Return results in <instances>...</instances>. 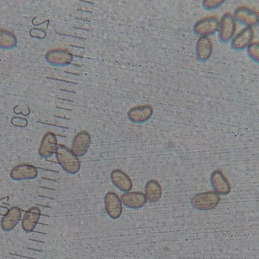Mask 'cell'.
<instances>
[{
	"label": "cell",
	"instance_id": "9c48e42d",
	"mask_svg": "<svg viewBox=\"0 0 259 259\" xmlns=\"http://www.w3.org/2000/svg\"><path fill=\"white\" fill-rule=\"evenodd\" d=\"M254 37V31L250 27H245L242 29L236 35H234L231 40L232 49L235 51H240L244 50L252 44V40Z\"/></svg>",
	"mask_w": 259,
	"mask_h": 259
},
{
	"label": "cell",
	"instance_id": "8992f818",
	"mask_svg": "<svg viewBox=\"0 0 259 259\" xmlns=\"http://www.w3.org/2000/svg\"><path fill=\"white\" fill-rule=\"evenodd\" d=\"M104 204L107 215L112 220L120 218L122 212V202L120 197L115 192H110L105 194Z\"/></svg>",
	"mask_w": 259,
	"mask_h": 259
},
{
	"label": "cell",
	"instance_id": "e0dca14e",
	"mask_svg": "<svg viewBox=\"0 0 259 259\" xmlns=\"http://www.w3.org/2000/svg\"><path fill=\"white\" fill-rule=\"evenodd\" d=\"M212 44L209 37H199L196 44V56L197 60L205 62L212 54Z\"/></svg>",
	"mask_w": 259,
	"mask_h": 259
},
{
	"label": "cell",
	"instance_id": "5b68a950",
	"mask_svg": "<svg viewBox=\"0 0 259 259\" xmlns=\"http://www.w3.org/2000/svg\"><path fill=\"white\" fill-rule=\"evenodd\" d=\"M74 60V56L69 51L64 49H55L48 51L46 54V61L54 66H69Z\"/></svg>",
	"mask_w": 259,
	"mask_h": 259
},
{
	"label": "cell",
	"instance_id": "ffe728a7",
	"mask_svg": "<svg viewBox=\"0 0 259 259\" xmlns=\"http://www.w3.org/2000/svg\"><path fill=\"white\" fill-rule=\"evenodd\" d=\"M18 45V39L10 30L0 28V49L11 50Z\"/></svg>",
	"mask_w": 259,
	"mask_h": 259
},
{
	"label": "cell",
	"instance_id": "6da1fadb",
	"mask_svg": "<svg viewBox=\"0 0 259 259\" xmlns=\"http://www.w3.org/2000/svg\"><path fill=\"white\" fill-rule=\"evenodd\" d=\"M55 153L58 163L66 173L76 175L80 171L81 161L69 148L59 145Z\"/></svg>",
	"mask_w": 259,
	"mask_h": 259
},
{
	"label": "cell",
	"instance_id": "52a82bcc",
	"mask_svg": "<svg viewBox=\"0 0 259 259\" xmlns=\"http://www.w3.org/2000/svg\"><path fill=\"white\" fill-rule=\"evenodd\" d=\"M210 182L214 192L219 195H228L231 193V183L221 170H214L212 172L210 177Z\"/></svg>",
	"mask_w": 259,
	"mask_h": 259
},
{
	"label": "cell",
	"instance_id": "9a60e30c",
	"mask_svg": "<svg viewBox=\"0 0 259 259\" xmlns=\"http://www.w3.org/2000/svg\"><path fill=\"white\" fill-rule=\"evenodd\" d=\"M21 215V210L19 207H13L10 208L0 223L2 230L5 232L13 231L20 222Z\"/></svg>",
	"mask_w": 259,
	"mask_h": 259
},
{
	"label": "cell",
	"instance_id": "7402d4cb",
	"mask_svg": "<svg viewBox=\"0 0 259 259\" xmlns=\"http://www.w3.org/2000/svg\"><path fill=\"white\" fill-rule=\"evenodd\" d=\"M224 3L223 0H204L202 4L204 9L212 10L220 8Z\"/></svg>",
	"mask_w": 259,
	"mask_h": 259
},
{
	"label": "cell",
	"instance_id": "30bf717a",
	"mask_svg": "<svg viewBox=\"0 0 259 259\" xmlns=\"http://www.w3.org/2000/svg\"><path fill=\"white\" fill-rule=\"evenodd\" d=\"M91 136L87 131H81L75 136L72 142L71 151L79 157H83L88 152L91 144Z\"/></svg>",
	"mask_w": 259,
	"mask_h": 259
},
{
	"label": "cell",
	"instance_id": "8fae6325",
	"mask_svg": "<svg viewBox=\"0 0 259 259\" xmlns=\"http://www.w3.org/2000/svg\"><path fill=\"white\" fill-rule=\"evenodd\" d=\"M38 175L36 167L23 163L15 166L10 171V177L14 181L32 180Z\"/></svg>",
	"mask_w": 259,
	"mask_h": 259
},
{
	"label": "cell",
	"instance_id": "ba28073f",
	"mask_svg": "<svg viewBox=\"0 0 259 259\" xmlns=\"http://www.w3.org/2000/svg\"><path fill=\"white\" fill-rule=\"evenodd\" d=\"M233 18L243 25L250 28L255 26L258 23V13L248 7L241 6L236 8Z\"/></svg>",
	"mask_w": 259,
	"mask_h": 259
},
{
	"label": "cell",
	"instance_id": "3957f363",
	"mask_svg": "<svg viewBox=\"0 0 259 259\" xmlns=\"http://www.w3.org/2000/svg\"><path fill=\"white\" fill-rule=\"evenodd\" d=\"M236 21L230 13L223 15L218 25V37L221 42L231 41L236 31Z\"/></svg>",
	"mask_w": 259,
	"mask_h": 259
},
{
	"label": "cell",
	"instance_id": "7a4b0ae2",
	"mask_svg": "<svg viewBox=\"0 0 259 259\" xmlns=\"http://www.w3.org/2000/svg\"><path fill=\"white\" fill-rule=\"evenodd\" d=\"M221 198L219 194L213 191L196 194L191 200L194 209L199 211H209L215 209L219 205Z\"/></svg>",
	"mask_w": 259,
	"mask_h": 259
},
{
	"label": "cell",
	"instance_id": "4fadbf2b",
	"mask_svg": "<svg viewBox=\"0 0 259 259\" xmlns=\"http://www.w3.org/2000/svg\"><path fill=\"white\" fill-rule=\"evenodd\" d=\"M121 202L128 208H142L147 202L146 196L141 192H125L121 195Z\"/></svg>",
	"mask_w": 259,
	"mask_h": 259
},
{
	"label": "cell",
	"instance_id": "603a6c76",
	"mask_svg": "<svg viewBox=\"0 0 259 259\" xmlns=\"http://www.w3.org/2000/svg\"><path fill=\"white\" fill-rule=\"evenodd\" d=\"M30 34L32 37H37V38H44V37L41 36V35H44V36L47 35V33H46L44 30L37 28L32 29V30H30Z\"/></svg>",
	"mask_w": 259,
	"mask_h": 259
},
{
	"label": "cell",
	"instance_id": "44dd1931",
	"mask_svg": "<svg viewBox=\"0 0 259 259\" xmlns=\"http://www.w3.org/2000/svg\"><path fill=\"white\" fill-rule=\"evenodd\" d=\"M247 53L250 59L258 64L259 60V44L258 42H252L247 48Z\"/></svg>",
	"mask_w": 259,
	"mask_h": 259
},
{
	"label": "cell",
	"instance_id": "d6986e66",
	"mask_svg": "<svg viewBox=\"0 0 259 259\" xmlns=\"http://www.w3.org/2000/svg\"><path fill=\"white\" fill-rule=\"evenodd\" d=\"M146 200L151 204L158 202L161 198L162 188L159 182L156 180L148 181L145 187Z\"/></svg>",
	"mask_w": 259,
	"mask_h": 259
},
{
	"label": "cell",
	"instance_id": "277c9868",
	"mask_svg": "<svg viewBox=\"0 0 259 259\" xmlns=\"http://www.w3.org/2000/svg\"><path fill=\"white\" fill-rule=\"evenodd\" d=\"M219 20L216 16L206 17L199 20L194 25V32L199 37H208L218 30Z\"/></svg>",
	"mask_w": 259,
	"mask_h": 259
},
{
	"label": "cell",
	"instance_id": "ac0fdd59",
	"mask_svg": "<svg viewBox=\"0 0 259 259\" xmlns=\"http://www.w3.org/2000/svg\"><path fill=\"white\" fill-rule=\"evenodd\" d=\"M41 216V211L37 207H32L25 212L22 221L23 231L29 233L33 231Z\"/></svg>",
	"mask_w": 259,
	"mask_h": 259
},
{
	"label": "cell",
	"instance_id": "5bb4252c",
	"mask_svg": "<svg viewBox=\"0 0 259 259\" xmlns=\"http://www.w3.org/2000/svg\"><path fill=\"white\" fill-rule=\"evenodd\" d=\"M58 147L57 137L53 133H47L42 138L40 147L39 155L42 158H49L56 153Z\"/></svg>",
	"mask_w": 259,
	"mask_h": 259
},
{
	"label": "cell",
	"instance_id": "7c38bea8",
	"mask_svg": "<svg viewBox=\"0 0 259 259\" xmlns=\"http://www.w3.org/2000/svg\"><path fill=\"white\" fill-rule=\"evenodd\" d=\"M153 114V107L149 105H139L133 107L127 113L129 120L133 123L141 124L147 122Z\"/></svg>",
	"mask_w": 259,
	"mask_h": 259
},
{
	"label": "cell",
	"instance_id": "cb8c5ba5",
	"mask_svg": "<svg viewBox=\"0 0 259 259\" xmlns=\"http://www.w3.org/2000/svg\"><path fill=\"white\" fill-rule=\"evenodd\" d=\"M17 120H18V122L13 124L14 125L20 126V127H25L28 125V121L25 119L20 118V117H16Z\"/></svg>",
	"mask_w": 259,
	"mask_h": 259
},
{
	"label": "cell",
	"instance_id": "2e32d148",
	"mask_svg": "<svg viewBox=\"0 0 259 259\" xmlns=\"http://www.w3.org/2000/svg\"><path fill=\"white\" fill-rule=\"evenodd\" d=\"M110 179L112 184L124 192H129L133 189V182L128 175L120 169H115L112 171Z\"/></svg>",
	"mask_w": 259,
	"mask_h": 259
}]
</instances>
